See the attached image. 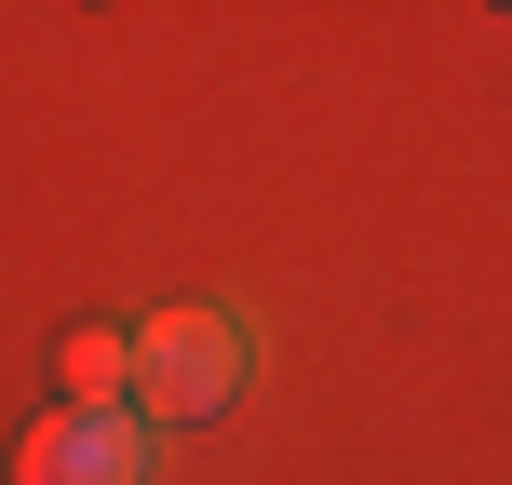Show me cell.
<instances>
[{
  "mask_svg": "<svg viewBox=\"0 0 512 485\" xmlns=\"http://www.w3.org/2000/svg\"><path fill=\"white\" fill-rule=\"evenodd\" d=\"M256 378V337L230 310H149L135 324V418H230Z\"/></svg>",
  "mask_w": 512,
  "mask_h": 485,
  "instance_id": "cell-1",
  "label": "cell"
},
{
  "mask_svg": "<svg viewBox=\"0 0 512 485\" xmlns=\"http://www.w3.org/2000/svg\"><path fill=\"white\" fill-rule=\"evenodd\" d=\"M14 485H149V418L135 405H54L14 445Z\"/></svg>",
  "mask_w": 512,
  "mask_h": 485,
  "instance_id": "cell-2",
  "label": "cell"
},
{
  "mask_svg": "<svg viewBox=\"0 0 512 485\" xmlns=\"http://www.w3.org/2000/svg\"><path fill=\"white\" fill-rule=\"evenodd\" d=\"M54 364H68V405H122V391H135V337L122 324H81Z\"/></svg>",
  "mask_w": 512,
  "mask_h": 485,
  "instance_id": "cell-3",
  "label": "cell"
}]
</instances>
